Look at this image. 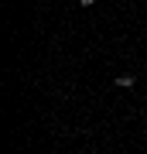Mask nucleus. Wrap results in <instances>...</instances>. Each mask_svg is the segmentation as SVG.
I'll list each match as a JSON object with an SVG mask.
<instances>
[{
  "mask_svg": "<svg viewBox=\"0 0 147 154\" xmlns=\"http://www.w3.org/2000/svg\"><path fill=\"white\" fill-rule=\"evenodd\" d=\"M133 82H137V79L130 75V72H123V75H116V86H120V89H130Z\"/></svg>",
  "mask_w": 147,
  "mask_h": 154,
  "instance_id": "f257e3e1",
  "label": "nucleus"
},
{
  "mask_svg": "<svg viewBox=\"0 0 147 154\" xmlns=\"http://www.w3.org/2000/svg\"><path fill=\"white\" fill-rule=\"evenodd\" d=\"M79 4H82V7H93V4H96V0H79Z\"/></svg>",
  "mask_w": 147,
  "mask_h": 154,
  "instance_id": "f03ea898",
  "label": "nucleus"
}]
</instances>
